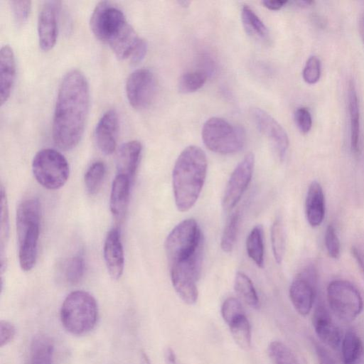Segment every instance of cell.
<instances>
[{
  "label": "cell",
  "mask_w": 364,
  "mask_h": 364,
  "mask_svg": "<svg viewBox=\"0 0 364 364\" xmlns=\"http://www.w3.org/2000/svg\"><path fill=\"white\" fill-rule=\"evenodd\" d=\"M90 109V88L84 74L71 70L63 78L55 105L52 135L62 150L74 149L80 142Z\"/></svg>",
  "instance_id": "1"
},
{
  "label": "cell",
  "mask_w": 364,
  "mask_h": 364,
  "mask_svg": "<svg viewBox=\"0 0 364 364\" xmlns=\"http://www.w3.org/2000/svg\"><path fill=\"white\" fill-rule=\"evenodd\" d=\"M90 24L95 37L107 44L121 60L131 56L141 39L123 11L110 1H103L96 5Z\"/></svg>",
  "instance_id": "2"
},
{
  "label": "cell",
  "mask_w": 364,
  "mask_h": 364,
  "mask_svg": "<svg viewBox=\"0 0 364 364\" xmlns=\"http://www.w3.org/2000/svg\"><path fill=\"white\" fill-rule=\"evenodd\" d=\"M207 159L198 146H188L178 156L172 173L175 203L181 212L191 209L197 201L207 173Z\"/></svg>",
  "instance_id": "3"
},
{
  "label": "cell",
  "mask_w": 364,
  "mask_h": 364,
  "mask_svg": "<svg viewBox=\"0 0 364 364\" xmlns=\"http://www.w3.org/2000/svg\"><path fill=\"white\" fill-rule=\"evenodd\" d=\"M41 205L38 200L21 202L16 211L18 262L23 271L31 270L36 262L40 234Z\"/></svg>",
  "instance_id": "4"
},
{
  "label": "cell",
  "mask_w": 364,
  "mask_h": 364,
  "mask_svg": "<svg viewBox=\"0 0 364 364\" xmlns=\"http://www.w3.org/2000/svg\"><path fill=\"white\" fill-rule=\"evenodd\" d=\"M98 318L95 299L88 292L77 290L69 294L60 309L64 328L74 335H83L94 328Z\"/></svg>",
  "instance_id": "5"
},
{
  "label": "cell",
  "mask_w": 364,
  "mask_h": 364,
  "mask_svg": "<svg viewBox=\"0 0 364 364\" xmlns=\"http://www.w3.org/2000/svg\"><path fill=\"white\" fill-rule=\"evenodd\" d=\"M201 134L205 146L221 154L240 151L246 141V134L242 127L218 117H211L204 123Z\"/></svg>",
  "instance_id": "6"
},
{
  "label": "cell",
  "mask_w": 364,
  "mask_h": 364,
  "mask_svg": "<svg viewBox=\"0 0 364 364\" xmlns=\"http://www.w3.org/2000/svg\"><path fill=\"white\" fill-rule=\"evenodd\" d=\"M32 171L38 183L49 190L63 186L70 173L66 159L53 149H43L36 154L32 161Z\"/></svg>",
  "instance_id": "7"
},
{
  "label": "cell",
  "mask_w": 364,
  "mask_h": 364,
  "mask_svg": "<svg viewBox=\"0 0 364 364\" xmlns=\"http://www.w3.org/2000/svg\"><path fill=\"white\" fill-rule=\"evenodd\" d=\"M203 244L197 222L189 218L178 223L165 241V250L169 265L190 257Z\"/></svg>",
  "instance_id": "8"
},
{
  "label": "cell",
  "mask_w": 364,
  "mask_h": 364,
  "mask_svg": "<svg viewBox=\"0 0 364 364\" xmlns=\"http://www.w3.org/2000/svg\"><path fill=\"white\" fill-rule=\"evenodd\" d=\"M203 245L190 257L170 265L173 287L178 296L187 304L198 299L197 281L200 276Z\"/></svg>",
  "instance_id": "9"
},
{
  "label": "cell",
  "mask_w": 364,
  "mask_h": 364,
  "mask_svg": "<svg viewBox=\"0 0 364 364\" xmlns=\"http://www.w3.org/2000/svg\"><path fill=\"white\" fill-rule=\"evenodd\" d=\"M327 299L333 313L346 322L353 321L362 311L363 301L358 289L350 282L336 279L327 287Z\"/></svg>",
  "instance_id": "10"
},
{
  "label": "cell",
  "mask_w": 364,
  "mask_h": 364,
  "mask_svg": "<svg viewBox=\"0 0 364 364\" xmlns=\"http://www.w3.org/2000/svg\"><path fill=\"white\" fill-rule=\"evenodd\" d=\"M125 90L127 100L133 108H147L153 102L156 92L154 73L147 68L135 70L129 75Z\"/></svg>",
  "instance_id": "11"
},
{
  "label": "cell",
  "mask_w": 364,
  "mask_h": 364,
  "mask_svg": "<svg viewBox=\"0 0 364 364\" xmlns=\"http://www.w3.org/2000/svg\"><path fill=\"white\" fill-rule=\"evenodd\" d=\"M254 165L255 156L249 153L232 171L223 197L222 206L225 210L232 209L240 200L251 181Z\"/></svg>",
  "instance_id": "12"
},
{
  "label": "cell",
  "mask_w": 364,
  "mask_h": 364,
  "mask_svg": "<svg viewBox=\"0 0 364 364\" xmlns=\"http://www.w3.org/2000/svg\"><path fill=\"white\" fill-rule=\"evenodd\" d=\"M316 281V269L313 266H308L294 278L290 285L291 301L301 316H306L311 310Z\"/></svg>",
  "instance_id": "13"
},
{
  "label": "cell",
  "mask_w": 364,
  "mask_h": 364,
  "mask_svg": "<svg viewBox=\"0 0 364 364\" xmlns=\"http://www.w3.org/2000/svg\"><path fill=\"white\" fill-rule=\"evenodd\" d=\"M250 114L259 132L268 138L278 157L282 161L286 156L289 144L284 129L269 114L260 108H252Z\"/></svg>",
  "instance_id": "14"
},
{
  "label": "cell",
  "mask_w": 364,
  "mask_h": 364,
  "mask_svg": "<svg viewBox=\"0 0 364 364\" xmlns=\"http://www.w3.org/2000/svg\"><path fill=\"white\" fill-rule=\"evenodd\" d=\"M60 2L47 1L43 3L38 17V37L41 48L48 51L53 48L58 37V14Z\"/></svg>",
  "instance_id": "15"
},
{
  "label": "cell",
  "mask_w": 364,
  "mask_h": 364,
  "mask_svg": "<svg viewBox=\"0 0 364 364\" xmlns=\"http://www.w3.org/2000/svg\"><path fill=\"white\" fill-rule=\"evenodd\" d=\"M119 122L116 110L105 112L95 129V140L99 149L106 155L112 154L117 146Z\"/></svg>",
  "instance_id": "16"
},
{
  "label": "cell",
  "mask_w": 364,
  "mask_h": 364,
  "mask_svg": "<svg viewBox=\"0 0 364 364\" xmlns=\"http://www.w3.org/2000/svg\"><path fill=\"white\" fill-rule=\"evenodd\" d=\"M103 255L107 272L113 279H118L123 273L124 255L120 232L116 228L107 233L103 247Z\"/></svg>",
  "instance_id": "17"
},
{
  "label": "cell",
  "mask_w": 364,
  "mask_h": 364,
  "mask_svg": "<svg viewBox=\"0 0 364 364\" xmlns=\"http://www.w3.org/2000/svg\"><path fill=\"white\" fill-rule=\"evenodd\" d=\"M312 324L317 336L325 344L334 349L340 346L341 331L323 306L319 305L314 310Z\"/></svg>",
  "instance_id": "18"
},
{
  "label": "cell",
  "mask_w": 364,
  "mask_h": 364,
  "mask_svg": "<svg viewBox=\"0 0 364 364\" xmlns=\"http://www.w3.org/2000/svg\"><path fill=\"white\" fill-rule=\"evenodd\" d=\"M142 146L136 140L123 144L119 148L116 160L117 174L134 179L141 159Z\"/></svg>",
  "instance_id": "19"
},
{
  "label": "cell",
  "mask_w": 364,
  "mask_h": 364,
  "mask_svg": "<svg viewBox=\"0 0 364 364\" xmlns=\"http://www.w3.org/2000/svg\"><path fill=\"white\" fill-rule=\"evenodd\" d=\"M16 61L12 48L3 46L0 50V102L3 105L9 100L16 77Z\"/></svg>",
  "instance_id": "20"
},
{
  "label": "cell",
  "mask_w": 364,
  "mask_h": 364,
  "mask_svg": "<svg viewBox=\"0 0 364 364\" xmlns=\"http://www.w3.org/2000/svg\"><path fill=\"white\" fill-rule=\"evenodd\" d=\"M132 181L125 176L117 174L114 177L110 193L109 208L113 216L122 219L127 210Z\"/></svg>",
  "instance_id": "21"
},
{
  "label": "cell",
  "mask_w": 364,
  "mask_h": 364,
  "mask_svg": "<svg viewBox=\"0 0 364 364\" xmlns=\"http://www.w3.org/2000/svg\"><path fill=\"white\" fill-rule=\"evenodd\" d=\"M347 97L350 124V146L352 153L358 155L360 151V108L355 85L352 79L348 84Z\"/></svg>",
  "instance_id": "22"
},
{
  "label": "cell",
  "mask_w": 364,
  "mask_h": 364,
  "mask_svg": "<svg viewBox=\"0 0 364 364\" xmlns=\"http://www.w3.org/2000/svg\"><path fill=\"white\" fill-rule=\"evenodd\" d=\"M306 215L311 227L319 226L325 216V197L321 184L314 181L309 186L306 198Z\"/></svg>",
  "instance_id": "23"
},
{
  "label": "cell",
  "mask_w": 364,
  "mask_h": 364,
  "mask_svg": "<svg viewBox=\"0 0 364 364\" xmlns=\"http://www.w3.org/2000/svg\"><path fill=\"white\" fill-rule=\"evenodd\" d=\"M28 364H54V344L46 335L36 336L30 346Z\"/></svg>",
  "instance_id": "24"
},
{
  "label": "cell",
  "mask_w": 364,
  "mask_h": 364,
  "mask_svg": "<svg viewBox=\"0 0 364 364\" xmlns=\"http://www.w3.org/2000/svg\"><path fill=\"white\" fill-rule=\"evenodd\" d=\"M343 364H364V344L360 336L348 331L342 341Z\"/></svg>",
  "instance_id": "25"
},
{
  "label": "cell",
  "mask_w": 364,
  "mask_h": 364,
  "mask_svg": "<svg viewBox=\"0 0 364 364\" xmlns=\"http://www.w3.org/2000/svg\"><path fill=\"white\" fill-rule=\"evenodd\" d=\"M241 18L242 25L249 35L262 41L268 39L269 31L267 26L249 6H242Z\"/></svg>",
  "instance_id": "26"
},
{
  "label": "cell",
  "mask_w": 364,
  "mask_h": 364,
  "mask_svg": "<svg viewBox=\"0 0 364 364\" xmlns=\"http://www.w3.org/2000/svg\"><path fill=\"white\" fill-rule=\"evenodd\" d=\"M246 250L250 258L257 267H264L263 228L262 225L255 226L246 240Z\"/></svg>",
  "instance_id": "27"
},
{
  "label": "cell",
  "mask_w": 364,
  "mask_h": 364,
  "mask_svg": "<svg viewBox=\"0 0 364 364\" xmlns=\"http://www.w3.org/2000/svg\"><path fill=\"white\" fill-rule=\"evenodd\" d=\"M234 288L237 295L247 304L254 309L259 306V298L250 279L243 272H237Z\"/></svg>",
  "instance_id": "28"
},
{
  "label": "cell",
  "mask_w": 364,
  "mask_h": 364,
  "mask_svg": "<svg viewBox=\"0 0 364 364\" xmlns=\"http://www.w3.org/2000/svg\"><path fill=\"white\" fill-rule=\"evenodd\" d=\"M235 343L242 349L247 350L251 346V326L245 314L240 316L228 325Z\"/></svg>",
  "instance_id": "29"
},
{
  "label": "cell",
  "mask_w": 364,
  "mask_h": 364,
  "mask_svg": "<svg viewBox=\"0 0 364 364\" xmlns=\"http://www.w3.org/2000/svg\"><path fill=\"white\" fill-rule=\"evenodd\" d=\"M84 272V259L79 255L67 259L60 268V272L64 280L72 285L76 284L81 281Z\"/></svg>",
  "instance_id": "30"
},
{
  "label": "cell",
  "mask_w": 364,
  "mask_h": 364,
  "mask_svg": "<svg viewBox=\"0 0 364 364\" xmlns=\"http://www.w3.org/2000/svg\"><path fill=\"white\" fill-rule=\"evenodd\" d=\"M271 242L275 262L280 264L286 250V233L280 218L275 219L272 225Z\"/></svg>",
  "instance_id": "31"
},
{
  "label": "cell",
  "mask_w": 364,
  "mask_h": 364,
  "mask_svg": "<svg viewBox=\"0 0 364 364\" xmlns=\"http://www.w3.org/2000/svg\"><path fill=\"white\" fill-rule=\"evenodd\" d=\"M267 354L273 364H299L293 351L279 341H274L269 344Z\"/></svg>",
  "instance_id": "32"
},
{
  "label": "cell",
  "mask_w": 364,
  "mask_h": 364,
  "mask_svg": "<svg viewBox=\"0 0 364 364\" xmlns=\"http://www.w3.org/2000/svg\"><path fill=\"white\" fill-rule=\"evenodd\" d=\"M207 77L208 74L203 70L186 72L179 78L178 90L182 93L196 92L203 86Z\"/></svg>",
  "instance_id": "33"
},
{
  "label": "cell",
  "mask_w": 364,
  "mask_h": 364,
  "mask_svg": "<svg viewBox=\"0 0 364 364\" xmlns=\"http://www.w3.org/2000/svg\"><path fill=\"white\" fill-rule=\"evenodd\" d=\"M240 220V212L237 210L231 214L224 228L220 247L223 252H230L235 245Z\"/></svg>",
  "instance_id": "34"
},
{
  "label": "cell",
  "mask_w": 364,
  "mask_h": 364,
  "mask_svg": "<svg viewBox=\"0 0 364 364\" xmlns=\"http://www.w3.org/2000/svg\"><path fill=\"white\" fill-rule=\"evenodd\" d=\"M105 173V165L100 161L94 162L87 168L85 174V185L90 194H94L99 190Z\"/></svg>",
  "instance_id": "35"
},
{
  "label": "cell",
  "mask_w": 364,
  "mask_h": 364,
  "mask_svg": "<svg viewBox=\"0 0 364 364\" xmlns=\"http://www.w3.org/2000/svg\"><path fill=\"white\" fill-rule=\"evenodd\" d=\"M1 231L0 245L1 257L3 256L5 245L7 242L9 232V210L7 198L4 188L1 186Z\"/></svg>",
  "instance_id": "36"
},
{
  "label": "cell",
  "mask_w": 364,
  "mask_h": 364,
  "mask_svg": "<svg viewBox=\"0 0 364 364\" xmlns=\"http://www.w3.org/2000/svg\"><path fill=\"white\" fill-rule=\"evenodd\" d=\"M221 314L228 325L245 314L242 304L234 297L228 298L223 304Z\"/></svg>",
  "instance_id": "37"
},
{
  "label": "cell",
  "mask_w": 364,
  "mask_h": 364,
  "mask_svg": "<svg viewBox=\"0 0 364 364\" xmlns=\"http://www.w3.org/2000/svg\"><path fill=\"white\" fill-rule=\"evenodd\" d=\"M321 75V64L319 58L316 55L310 56L303 69L304 80L309 85H314L319 80Z\"/></svg>",
  "instance_id": "38"
},
{
  "label": "cell",
  "mask_w": 364,
  "mask_h": 364,
  "mask_svg": "<svg viewBox=\"0 0 364 364\" xmlns=\"http://www.w3.org/2000/svg\"><path fill=\"white\" fill-rule=\"evenodd\" d=\"M9 6L16 24L18 26H22L29 16L31 9V1H10Z\"/></svg>",
  "instance_id": "39"
},
{
  "label": "cell",
  "mask_w": 364,
  "mask_h": 364,
  "mask_svg": "<svg viewBox=\"0 0 364 364\" xmlns=\"http://www.w3.org/2000/svg\"><path fill=\"white\" fill-rule=\"evenodd\" d=\"M324 240L328 255L333 259H338L341 255V245L336 229L332 224L328 225Z\"/></svg>",
  "instance_id": "40"
},
{
  "label": "cell",
  "mask_w": 364,
  "mask_h": 364,
  "mask_svg": "<svg viewBox=\"0 0 364 364\" xmlns=\"http://www.w3.org/2000/svg\"><path fill=\"white\" fill-rule=\"evenodd\" d=\"M294 121L299 130L308 133L312 127V117L309 110L306 107H299L294 112Z\"/></svg>",
  "instance_id": "41"
},
{
  "label": "cell",
  "mask_w": 364,
  "mask_h": 364,
  "mask_svg": "<svg viewBox=\"0 0 364 364\" xmlns=\"http://www.w3.org/2000/svg\"><path fill=\"white\" fill-rule=\"evenodd\" d=\"M14 326L8 321L0 322V346L3 347L10 343L15 336Z\"/></svg>",
  "instance_id": "42"
},
{
  "label": "cell",
  "mask_w": 364,
  "mask_h": 364,
  "mask_svg": "<svg viewBox=\"0 0 364 364\" xmlns=\"http://www.w3.org/2000/svg\"><path fill=\"white\" fill-rule=\"evenodd\" d=\"M315 348L318 364H335L333 358L326 348L318 344Z\"/></svg>",
  "instance_id": "43"
},
{
  "label": "cell",
  "mask_w": 364,
  "mask_h": 364,
  "mask_svg": "<svg viewBox=\"0 0 364 364\" xmlns=\"http://www.w3.org/2000/svg\"><path fill=\"white\" fill-rule=\"evenodd\" d=\"M287 1L282 0H267L262 1V4L264 6L267 8L268 9L277 11L282 8L286 4H287Z\"/></svg>",
  "instance_id": "44"
},
{
  "label": "cell",
  "mask_w": 364,
  "mask_h": 364,
  "mask_svg": "<svg viewBox=\"0 0 364 364\" xmlns=\"http://www.w3.org/2000/svg\"><path fill=\"white\" fill-rule=\"evenodd\" d=\"M351 254L354 257L360 272L364 275V258L359 251V250L355 247H351Z\"/></svg>",
  "instance_id": "45"
},
{
  "label": "cell",
  "mask_w": 364,
  "mask_h": 364,
  "mask_svg": "<svg viewBox=\"0 0 364 364\" xmlns=\"http://www.w3.org/2000/svg\"><path fill=\"white\" fill-rule=\"evenodd\" d=\"M359 30H360L361 38L364 43V13L360 16V18L359 21Z\"/></svg>",
  "instance_id": "46"
},
{
  "label": "cell",
  "mask_w": 364,
  "mask_h": 364,
  "mask_svg": "<svg viewBox=\"0 0 364 364\" xmlns=\"http://www.w3.org/2000/svg\"><path fill=\"white\" fill-rule=\"evenodd\" d=\"M294 3L299 6L306 7V6H309L311 4H312L314 3V1H307V0H301V1H294Z\"/></svg>",
  "instance_id": "47"
},
{
  "label": "cell",
  "mask_w": 364,
  "mask_h": 364,
  "mask_svg": "<svg viewBox=\"0 0 364 364\" xmlns=\"http://www.w3.org/2000/svg\"><path fill=\"white\" fill-rule=\"evenodd\" d=\"M140 364H151L147 355L144 353H141Z\"/></svg>",
  "instance_id": "48"
},
{
  "label": "cell",
  "mask_w": 364,
  "mask_h": 364,
  "mask_svg": "<svg viewBox=\"0 0 364 364\" xmlns=\"http://www.w3.org/2000/svg\"><path fill=\"white\" fill-rule=\"evenodd\" d=\"M174 364H177V363H174Z\"/></svg>",
  "instance_id": "49"
}]
</instances>
